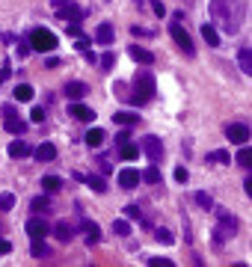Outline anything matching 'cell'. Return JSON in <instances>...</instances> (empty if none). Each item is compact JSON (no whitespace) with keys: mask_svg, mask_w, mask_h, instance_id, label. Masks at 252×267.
I'll return each instance as SVG.
<instances>
[{"mask_svg":"<svg viewBox=\"0 0 252 267\" xmlns=\"http://www.w3.org/2000/svg\"><path fill=\"white\" fill-rule=\"evenodd\" d=\"M211 12L217 21H223V27L229 24V33H238V27H241V3L238 0H214Z\"/></svg>","mask_w":252,"mask_h":267,"instance_id":"6da1fadb","label":"cell"},{"mask_svg":"<svg viewBox=\"0 0 252 267\" xmlns=\"http://www.w3.org/2000/svg\"><path fill=\"white\" fill-rule=\"evenodd\" d=\"M134 101L137 104H146L151 95H154V77H151V71H140L137 77H134Z\"/></svg>","mask_w":252,"mask_h":267,"instance_id":"7a4b0ae2","label":"cell"},{"mask_svg":"<svg viewBox=\"0 0 252 267\" xmlns=\"http://www.w3.org/2000/svg\"><path fill=\"white\" fill-rule=\"evenodd\" d=\"M30 48H36L39 53H48V51L56 48V36H53L50 30L39 27V30H33V36H30Z\"/></svg>","mask_w":252,"mask_h":267,"instance_id":"3957f363","label":"cell"},{"mask_svg":"<svg viewBox=\"0 0 252 267\" xmlns=\"http://www.w3.org/2000/svg\"><path fill=\"white\" fill-rule=\"evenodd\" d=\"M169 33H172V39L178 42V48H181V51H184L187 56H193V51H196V48H193V42H190L187 30H184V27H181L178 21H175V24H169Z\"/></svg>","mask_w":252,"mask_h":267,"instance_id":"277c9868","label":"cell"},{"mask_svg":"<svg viewBox=\"0 0 252 267\" xmlns=\"http://www.w3.org/2000/svg\"><path fill=\"white\" fill-rule=\"evenodd\" d=\"M226 137H229L232 143H238V146H247V143H250V128H247L244 122H229V125H226Z\"/></svg>","mask_w":252,"mask_h":267,"instance_id":"5b68a950","label":"cell"},{"mask_svg":"<svg viewBox=\"0 0 252 267\" xmlns=\"http://www.w3.org/2000/svg\"><path fill=\"white\" fill-rule=\"evenodd\" d=\"M56 15H59L62 21H80V18H83V6H80V3H65V0H62V3L56 6Z\"/></svg>","mask_w":252,"mask_h":267,"instance_id":"8992f818","label":"cell"},{"mask_svg":"<svg viewBox=\"0 0 252 267\" xmlns=\"http://www.w3.org/2000/svg\"><path fill=\"white\" fill-rule=\"evenodd\" d=\"M3 113H6V122H3V125H6V131H9V134H24V131H27V122H21V119H18V113H15L12 107H6Z\"/></svg>","mask_w":252,"mask_h":267,"instance_id":"52a82bcc","label":"cell"},{"mask_svg":"<svg viewBox=\"0 0 252 267\" xmlns=\"http://www.w3.org/2000/svg\"><path fill=\"white\" fill-rule=\"evenodd\" d=\"M143 152H146V155H149V158H151V163H154V160H160V158H163V146H160V140H157V137H154V134H151V137H146V140H143Z\"/></svg>","mask_w":252,"mask_h":267,"instance_id":"ba28073f","label":"cell"},{"mask_svg":"<svg viewBox=\"0 0 252 267\" xmlns=\"http://www.w3.org/2000/svg\"><path fill=\"white\" fill-rule=\"evenodd\" d=\"M128 53H131V59H134V62H140V65H151V62H154V53H151L149 48L131 45V48H128Z\"/></svg>","mask_w":252,"mask_h":267,"instance_id":"9c48e42d","label":"cell"},{"mask_svg":"<svg viewBox=\"0 0 252 267\" xmlns=\"http://www.w3.org/2000/svg\"><path fill=\"white\" fill-rule=\"evenodd\" d=\"M62 95H68L71 101H80L83 95H89V86H86L83 80H71V83H65V89H62Z\"/></svg>","mask_w":252,"mask_h":267,"instance_id":"30bf717a","label":"cell"},{"mask_svg":"<svg viewBox=\"0 0 252 267\" xmlns=\"http://www.w3.org/2000/svg\"><path fill=\"white\" fill-rule=\"evenodd\" d=\"M68 116H74V119H80V122H92V119H95V110L86 107V104H77V101H74V104L68 107Z\"/></svg>","mask_w":252,"mask_h":267,"instance_id":"8fae6325","label":"cell"},{"mask_svg":"<svg viewBox=\"0 0 252 267\" xmlns=\"http://www.w3.org/2000/svg\"><path fill=\"white\" fill-rule=\"evenodd\" d=\"M33 155H36V160L48 163V160H53V158H56V146H53V143H39V146L33 149Z\"/></svg>","mask_w":252,"mask_h":267,"instance_id":"7c38bea8","label":"cell"},{"mask_svg":"<svg viewBox=\"0 0 252 267\" xmlns=\"http://www.w3.org/2000/svg\"><path fill=\"white\" fill-rule=\"evenodd\" d=\"M119 184H122L125 190L137 187V184H140V172H137V169H131V166H128V169H122V172H119Z\"/></svg>","mask_w":252,"mask_h":267,"instance_id":"4fadbf2b","label":"cell"},{"mask_svg":"<svg viewBox=\"0 0 252 267\" xmlns=\"http://www.w3.org/2000/svg\"><path fill=\"white\" fill-rule=\"evenodd\" d=\"M27 235H30V238H45V235H48V223L39 220V217L27 220Z\"/></svg>","mask_w":252,"mask_h":267,"instance_id":"5bb4252c","label":"cell"},{"mask_svg":"<svg viewBox=\"0 0 252 267\" xmlns=\"http://www.w3.org/2000/svg\"><path fill=\"white\" fill-rule=\"evenodd\" d=\"M27 155H33V146L30 143H21V140L9 143V158H27Z\"/></svg>","mask_w":252,"mask_h":267,"instance_id":"9a60e30c","label":"cell"},{"mask_svg":"<svg viewBox=\"0 0 252 267\" xmlns=\"http://www.w3.org/2000/svg\"><path fill=\"white\" fill-rule=\"evenodd\" d=\"M202 39H205L211 48H220V42H223V39H220V33L214 30V24H202Z\"/></svg>","mask_w":252,"mask_h":267,"instance_id":"2e32d148","label":"cell"},{"mask_svg":"<svg viewBox=\"0 0 252 267\" xmlns=\"http://www.w3.org/2000/svg\"><path fill=\"white\" fill-rule=\"evenodd\" d=\"M119 155H122V160H137L140 158V146H134V143H119Z\"/></svg>","mask_w":252,"mask_h":267,"instance_id":"e0dca14e","label":"cell"},{"mask_svg":"<svg viewBox=\"0 0 252 267\" xmlns=\"http://www.w3.org/2000/svg\"><path fill=\"white\" fill-rule=\"evenodd\" d=\"M80 229H83V232H86V235H89V238H86V241H89V244H92V247H95V244H98V241H101V229H98V226H95V223H92V220H83V223H80Z\"/></svg>","mask_w":252,"mask_h":267,"instance_id":"ac0fdd59","label":"cell"},{"mask_svg":"<svg viewBox=\"0 0 252 267\" xmlns=\"http://www.w3.org/2000/svg\"><path fill=\"white\" fill-rule=\"evenodd\" d=\"M95 39H98L101 45H110V42L116 39V30H113V24H101V27H98V33H95Z\"/></svg>","mask_w":252,"mask_h":267,"instance_id":"d6986e66","label":"cell"},{"mask_svg":"<svg viewBox=\"0 0 252 267\" xmlns=\"http://www.w3.org/2000/svg\"><path fill=\"white\" fill-rule=\"evenodd\" d=\"M80 181H83V184H89L95 193H104V190H107V181H104L101 175H80Z\"/></svg>","mask_w":252,"mask_h":267,"instance_id":"ffe728a7","label":"cell"},{"mask_svg":"<svg viewBox=\"0 0 252 267\" xmlns=\"http://www.w3.org/2000/svg\"><path fill=\"white\" fill-rule=\"evenodd\" d=\"M238 65H241L244 74H252V51H250V48H241V53H238Z\"/></svg>","mask_w":252,"mask_h":267,"instance_id":"44dd1931","label":"cell"},{"mask_svg":"<svg viewBox=\"0 0 252 267\" xmlns=\"http://www.w3.org/2000/svg\"><path fill=\"white\" fill-rule=\"evenodd\" d=\"M113 122H116V125H122V128H128V125H137V122H140V116H137V113L122 110V113H116V116H113Z\"/></svg>","mask_w":252,"mask_h":267,"instance_id":"7402d4cb","label":"cell"},{"mask_svg":"<svg viewBox=\"0 0 252 267\" xmlns=\"http://www.w3.org/2000/svg\"><path fill=\"white\" fill-rule=\"evenodd\" d=\"M30 253L39 256V259H48V256H50V250H48V244H45L42 238H33V241H30Z\"/></svg>","mask_w":252,"mask_h":267,"instance_id":"603a6c76","label":"cell"},{"mask_svg":"<svg viewBox=\"0 0 252 267\" xmlns=\"http://www.w3.org/2000/svg\"><path fill=\"white\" fill-rule=\"evenodd\" d=\"M42 187H45L48 193H56V190L62 187V178H59V175H45V178H42Z\"/></svg>","mask_w":252,"mask_h":267,"instance_id":"cb8c5ba5","label":"cell"},{"mask_svg":"<svg viewBox=\"0 0 252 267\" xmlns=\"http://www.w3.org/2000/svg\"><path fill=\"white\" fill-rule=\"evenodd\" d=\"M12 95H15V101H30V98H33V86H27V83H18Z\"/></svg>","mask_w":252,"mask_h":267,"instance_id":"d4e9b609","label":"cell"},{"mask_svg":"<svg viewBox=\"0 0 252 267\" xmlns=\"http://www.w3.org/2000/svg\"><path fill=\"white\" fill-rule=\"evenodd\" d=\"M101 143H104V131H101V128H92V131L86 134V146H92V149H98Z\"/></svg>","mask_w":252,"mask_h":267,"instance_id":"484cf974","label":"cell"},{"mask_svg":"<svg viewBox=\"0 0 252 267\" xmlns=\"http://www.w3.org/2000/svg\"><path fill=\"white\" fill-rule=\"evenodd\" d=\"M53 232H56V238H59V241H62V244H65V241H71V238H74V229H71V226H68V223H56V229H53Z\"/></svg>","mask_w":252,"mask_h":267,"instance_id":"4316f807","label":"cell"},{"mask_svg":"<svg viewBox=\"0 0 252 267\" xmlns=\"http://www.w3.org/2000/svg\"><path fill=\"white\" fill-rule=\"evenodd\" d=\"M140 178H146L149 184H160V169H157V166L151 163V166H149V169H146V172H143Z\"/></svg>","mask_w":252,"mask_h":267,"instance_id":"83f0119b","label":"cell"},{"mask_svg":"<svg viewBox=\"0 0 252 267\" xmlns=\"http://www.w3.org/2000/svg\"><path fill=\"white\" fill-rule=\"evenodd\" d=\"M30 208H33V214H36V211H50V199H48V196H36V199L30 202Z\"/></svg>","mask_w":252,"mask_h":267,"instance_id":"f1b7e54d","label":"cell"},{"mask_svg":"<svg viewBox=\"0 0 252 267\" xmlns=\"http://www.w3.org/2000/svg\"><path fill=\"white\" fill-rule=\"evenodd\" d=\"M208 160H211V163H229V160H232V155H229L226 149H220V152H211V155H208Z\"/></svg>","mask_w":252,"mask_h":267,"instance_id":"f546056e","label":"cell"},{"mask_svg":"<svg viewBox=\"0 0 252 267\" xmlns=\"http://www.w3.org/2000/svg\"><path fill=\"white\" fill-rule=\"evenodd\" d=\"M238 163H241V166H252V152L247 149V146L238 152Z\"/></svg>","mask_w":252,"mask_h":267,"instance_id":"4dcf8cb0","label":"cell"},{"mask_svg":"<svg viewBox=\"0 0 252 267\" xmlns=\"http://www.w3.org/2000/svg\"><path fill=\"white\" fill-rule=\"evenodd\" d=\"M113 232H116V235H131V223H128V220H116V223H113Z\"/></svg>","mask_w":252,"mask_h":267,"instance_id":"1f68e13d","label":"cell"},{"mask_svg":"<svg viewBox=\"0 0 252 267\" xmlns=\"http://www.w3.org/2000/svg\"><path fill=\"white\" fill-rule=\"evenodd\" d=\"M154 238H157V241H160V244H172V241H175V238H172V232H169V229H157V232H154Z\"/></svg>","mask_w":252,"mask_h":267,"instance_id":"d6a6232c","label":"cell"},{"mask_svg":"<svg viewBox=\"0 0 252 267\" xmlns=\"http://www.w3.org/2000/svg\"><path fill=\"white\" fill-rule=\"evenodd\" d=\"M9 208H15V196L12 193H3L0 196V211H9Z\"/></svg>","mask_w":252,"mask_h":267,"instance_id":"836d02e7","label":"cell"},{"mask_svg":"<svg viewBox=\"0 0 252 267\" xmlns=\"http://www.w3.org/2000/svg\"><path fill=\"white\" fill-rule=\"evenodd\" d=\"M30 119H33L36 125H39V122H45V110H42V107H33V110H30Z\"/></svg>","mask_w":252,"mask_h":267,"instance_id":"e575fe53","label":"cell"},{"mask_svg":"<svg viewBox=\"0 0 252 267\" xmlns=\"http://www.w3.org/2000/svg\"><path fill=\"white\" fill-rule=\"evenodd\" d=\"M196 202H199L202 208H214V202H211V196H208V193H196Z\"/></svg>","mask_w":252,"mask_h":267,"instance_id":"d590c367","label":"cell"},{"mask_svg":"<svg viewBox=\"0 0 252 267\" xmlns=\"http://www.w3.org/2000/svg\"><path fill=\"white\" fill-rule=\"evenodd\" d=\"M89 45H92V39H89V36H77V45H74V48H77V51H86Z\"/></svg>","mask_w":252,"mask_h":267,"instance_id":"8d00e7d4","label":"cell"},{"mask_svg":"<svg viewBox=\"0 0 252 267\" xmlns=\"http://www.w3.org/2000/svg\"><path fill=\"white\" fill-rule=\"evenodd\" d=\"M125 217H128V220H140V208H137V205H128V208H125Z\"/></svg>","mask_w":252,"mask_h":267,"instance_id":"74e56055","label":"cell"},{"mask_svg":"<svg viewBox=\"0 0 252 267\" xmlns=\"http://www.w3.org/2000/svg\"><path fill=\"white\" fill-rule=\"evenodd\" d=\"M149 265H151V267H172V262L160 256V259H149Z\"/></svg>","mask_w":252,"mask_h":267,"instance_id":"f35d334b","label":"cell"},{"mask_svg":"<svg viewBox=\"0 0 252 267\" xmlns=\"http://www.w3.org/2000/svg\"><path fill=\"white\" fill-rule=\"evenodd\" d=\"M151 9H154V15H160V18L166 15V6H163L160 0H151Z\"/></svg>","mask_w":252,"mask_h":267,"instance_id":"ab89813d","label":"cell"},{"mask_svg":"<svg viewBox=\"0 0 252 267\" xmlns=\"http://www.w3.org/2000/svg\"><path fill=\"white\" fill-rule=\"evenodd\" d=\"M68 36H74V39H77V36H83V33H80V27H77V24H74V21H71V24H68Z\"/></svg>","mask_w":252,"mask_h":267,"instance_id":"60d3db41","label":"cell"},{"mask_svg":"<svg viewBox=\"0 0 252 267\" xmlns=\"http://www.w3.org/2000/svg\"><path fill=\"white\" fill-rule=\"evenodd\" d=\"M131 33H137V36H151L154 30H146V27H131Z\"/></svg>","mask_w":252,"mask_h":267,"instance_id":"b9f144b4","label":"cell"},{"mask_svg":"<svg viewBox=\"0 0 252 267\" xmlns=\"http://www.w3.org/2000/svg\"><path fill=\"white\" fill-rule=\"evenodd\" d=\"M175 181H187V169H184V166L175 169Z\"/></svg>","mask_w":252,"mask_h":267,"instance_id":"7bdbcfd3","label":"cell"},{"mask_svg":"<svg viewBox=\"0 0 252 267\" xmlns=\"http://www.w3.org/2000/svg\"><path fill=\"white\" fill-rule=\"evenodd\" d=\"M101 65L110 68V65H113V53H104V56H101Z\"/></svg>","mask_w":252,"mask_h":267,"instance_id":"ee69618b","label":"cell"},{"mask_svg":"<svg viewBox=\"0 0 252 267\" xmlns=\"http://www.w3.org/2000/svg\"><path fill=\"white\" fill-rule=\"evenodd\" d=\"M9 250H12V244H9V241H3V238H0V256H6V253H9Z\"/></svg>","mask_w":252,"mask_h":267,"instance_id":"f6af8a7d","label":"cell"},{"mask_svg":"<svg viewBox=\"0 0 252 267\" xmlns=\"http://www.w3.org/2000/svg\"><path fill=\"white\" fill-rule=\"evenodd\" d=\"M137 3H140V0H137Z\"/></svg>","mask_w":252,"mask_h":267,"instance_id":"bcb514c9","label":"cell"}]
</instances>
